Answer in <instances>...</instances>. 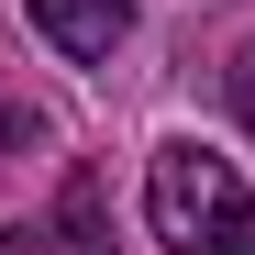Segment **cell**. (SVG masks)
Instances as JSON below:
<instances>
[{
  "label": "cell",
  "mask_w": 255,
  "mask_h": 255,
  "mask_svg": "<svg viewBox=\"0 0 255 255\" xmlns=\"http://www.w3.org/2000/svg\"><path fill=\"white\" fill-rule=\"evenodd\" d=\"M33 22H45V45H56V56L111 67V45L133 33V0H33Z\"/></svg>",
  "instance_id": "obj_2"
},
{
  "label": "cell",
  "mask_w": 255,
  "mask_h": 255,
  "mask_svg": "<svg viewBox=\"0 0 255 255\" xmlns=\"http://www.w3.org/2000/svg\"><path fill=\"white\" fill-rule=\"evenodd\" d=\"M78 255H100V244H78Z\"/></svg>",
  "instance_id": "obj_5"
},
{
  "label": "cell",
  "mask_w": 255,
  "mask_h": 255,
  "mask_svg": "<svg viewBox=\"0 0 255 255\" xmlns=\"http://www.w3.org/2000/svg\"><path fill=\"white\" fill-rule=\"evenodd\" d=\"M144 211H155V244H178V255H255V189L211 144H155Z\"/></svg>",
  "instance_id": "obj_1"
},
{
  "label": "cell",
  "mask_w": 255,
  "mask_h": 255,
  "mask_svg": "<svg viewBox=\"0 0 255 255\" xmlns=\"http://www.w3.org/2000/svg\"><path fill=\"white\" fill-rule=\"evenodd\" d=\"M233 111H244V133H255V45H244V67H233Z\"/></svg>",
  "instance_id": "obj_4"
},
{
  "label": "cell",
  "mask_w": 255,
  "mask_h": 255,
  "mask_svg": "<svg viewBox=\"0 0 255 255\" xmlns=\"http://www.w3.org/2000/svg\"><path fill=\"white\" fill-rule=\"evenodd\" d=\"M11 144H33V111H22L11 89H0V155H11Z\"/></svg>",
  "instance_id": "obj_3"
}]
</instances>
